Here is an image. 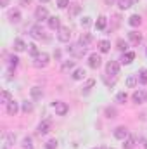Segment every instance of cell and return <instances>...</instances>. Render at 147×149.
Returning a JSON list of instances; mask_svg holds the SVG:
<instances>
[{"label": "cell", "instance_id": "37", "mask_svg": "<svg viewBox=\"0 0 147 149\" xmlns=\"http://www.w3.org/2000/svg\"><path fill=\"white\" fill-rule=\"evenodd\" d=\"M28 47H30V52H31V56H33V57H35V56H38V54H40V52H38V49H37V45H35V43H31V45H28Z\"/></svg>", "mask_w": 147, "mask_h": 149}, {"label": "cell", "instance_id": "18", "mask_svg": "<svg viewBox=\"0 0 147 149\" xmlns=\"http://www.w3.org/2000/svg\"><path fill=\"white\" fill-rule=\"evenodd\" d=\"M140 23H142V17H140L139 14H133V16H130V17H128V24H130V26H133V28L140 26Z\"/></svg>", "mask_w": 147, "mask_h": 149}, {"label": "cell", "instance_id": "46", "mask_svg": "<svg viewBox=\"0 0 147 149\" xmlns=\"http://www.w3.org/2000/svg\"><path fill=\"white\" fill-rule=\"evenodd\" d=\"M144 148L147 149V139H146V141H144Z\"/></svg>", "mask_w": 147, "mask_h": 149}, {"label": "cell", "instance_id": "1", "mask_svg": "<svg viewBox=\"0 0 147 149\" xmlns=\"http://www.w3.org/2000/svg\"><path fill=\"white\" fill-rule=\"evenodd\" d=\"M68 52H69L71 56H74V57H83L85 52H87V47L81 45V43L78 42V43H74V45H69V47H68Z\"/></svg>", "mask_w": 147, "mask_h": 149}, {"label": "cell", "instance_id": "44", "mask_svg": "<svg viewBox=\"0 0 147 149\" xmlns=\"http://www.w3.org/2000/svg\"><path fill=\"white\" fill-rule=\"evenodd\" d=\"M0 5H2V7H7V5H9V0H0Z\"/></svg>", "mask_w": 147, "mask_h": 149}, {"label": "cell", "instance_id": "26", "mask_svg": "<svg viewBox=\"0 0 147 149\" xmlns=\"http://www.w3.org/2000/svg\"><path fill=\"white\" fill-rule=\"evenodd\" d=\"M31 97H33L35 101H38V99H42V97H43V92H42V88H40V87H33V88H31Z\"/></svg>", "mask_w": 147, "mask_h": 149}, {"label": "cell", "instance_id": "3", "mask_svg": "<svg viewBox=\"0 0 147 149\" xmlns=\"http://www.w3.org/2000/svg\"><path fill=\"white\" fill-rule=\"evenodd\" d=\"M52 108H54L55 114H59V116H64V114H68V111H69V106L66 102H62V101H55L52 104Z\"/></svg>", "mask_w": 147, "mask_h": 149}, {"label": "cell", "instance_id": "41", "mask_svg": "<svg viewBox=\"0 0 147 149\" xmlns=\"http://www.w3.org/2000/svg\"><path fill=\"white\" fill-rule=\"evenodd\" d=\"M81 26H85V28L90 26V17H83V19H81Z\"/></svg>", "mask_w": 147, "mask_h": 149}, {"label": "cell", "instance_id": "16", "mask_svg": "<svg viewBox=\"0 0 147 149\" xmlns=\"http://www.w3.org/2000/svg\"><path fill=\"white\" fill-rule=\"evenodd\" d=\"M9 21H10V23H14V24H17V23L21 21V12H19L17 9L10 10V12H9Z\"/></svg>", "mask_w": 147, "mask_h": 149}, {"label": "cell", "instance_id": "6", "mask_svg": "<svg viewBox=\"0 0 147 149\" xmlns=\"http://www.w3.org/2000/svg\"><path fill=\"white\" fill-rule=\"evenodd\" d=\"M101 64H102V59H101L99 54H90V56H88V66H90L92 70H97Z\"/></svg>", "mask_w": 147, "mask_h": 149}, {"label": "cell", "instance_id": "43", "mask_svg": "<svg viewBox=\"0 0 147 149\" xmlns=\"http://www.w3.org/2000/svg\"><path fill=\"white\" fill-rule=\"evenodd\" d=\"M19 3H21V5H30L31 0H19Z\"/></svg>", "mask_w": 147, "mask_h": 149}, {"label": "cell", "instance_id": "27", "mask_svg": "<svg viewBox=\"0 0 147 149\" xmlns=\"http://www.w3.org/2000/svg\"><path fill=\"white\" fill-rule=\"evenodd\" d=\"M71 76H73V80H83V78H85V70H81V68H76Z\"/></svg>", "mask_w": 147, "mask_h": 149}, {"label": "cell", "instance_id": "24", "mask_svg": "<svg viewBox=\"0 0 147 149\" xmlns=\"http://www.w3.org/2000/svg\"><path fill=\"white\" fill-rule=\"evenodd\" d=\"M137 83H139V76H137V74H130V76L126 78V87H128V88H133Z\"/></svg>", "mask_w": 147, "mask_h": 149}, {"label": "cell", "instance_id": "40", "mask_svg": "<svg viewBox=\"0 0 147 149\" xmlns=\"http://www.w3.org/2000/svg\"><path fill=\"white\" fill-rule=\"evenodd\" d=\"M95 85V80H88L87 83H85V90H88V88H92Z\"/></svg>", "mask_w": 147, "mask_h": 149}, {"label": "cell", "instance_id": "49", "mask_svg": "<svg viewBox=\"0 0 147 149\" xmlns=\"http://www.w3.org/2000/svg\"><path fill=\"white\" fill-rule=\"evenodd\" d=\"M104 149H114V148H104Z\"/></svg>", "mask_w": 147, "mask_h": 149}, {"label": "cell", "instance_id": "8", "mask_svg": "<svg viewBox=\"0 0 147 149\" xmlns=\"http://www.w3.org/2000/svg\"><path fill=\"white\" fill-rule=\"evenodd\" d=\"M106 73L111 74V76H116V74L119 73V64H118L116 61H109V63L106 64Z\"/></svg>", "mask_w": 147, "mask_h": 149}, {"label": "cell", "instance_id": "17", "mask_svg": "<svg viewBox=\"0 0 147 149\" xmlns=\"http://www.w3.org/2000/svg\"><path fill=\"white\" fill-rule=\"evenodd\" d=\"M26 47H28V45L24 43V40H21V38H16V40H14V50H16V52H24Z\"/></svg>", "mask_w": 147, "mask_h": 149}, {"label": "cell", "instance_id": "10", "mask_svg": "<svg viewBox=\"0 0 147 149\" xmlns=\"http://www.w3.org/2000/svg\"><path fill=\"white\" fill-rule=\"evenodd\" d=\"M50 127H52L50 120H43V121L38 125V134H40V135H45V134H49V132H50Z\"/></svg>", "mask_w": 147, "mask_h": 149}, {"label": "cell", "instance_id": "13", "mask_svg": "<svg viewBox=\"0 0 147 149\" xmlns=\"http://www.w3.org/2000/svg\"><path fill=\"white\" fill-rule=\"evenodd\" d=\"M123 142H125V144H123V149H133V148H135V144H137V137L130 134Z\"/></svg>", "mask_w": 147, "mask_h": 149}, {"label": "cell", "instance_id": "36", "mask_svg": "<svg viewBox=\"0 0 147 149\" xmlns=\"http://www.w3.org/2000/svg\"><path fill=\"white\" fill-rule=\"evenodd\" d=\"M69 5V0H57V7L59 9H66Z\"/></svg>", "mask_w": 147, "mask_h": 149}, {"label": "cell", "instance_id": "14", "mask_svg": "<svg viewBox=\"0 0 147 149\" xmlns=\"http://www.w3.org/2000/svg\"><path fill=\"white\" fill-rule=\"evenodd\" d=\"M17 111H19V104L12 99L9 104H7V114H10V116H16L17 114Z\"/></svg>", "mask_w": 147, "mask_h": 149}, {"label": "cell", "instance_id": "47", "mask_svg": "<svg viewBox=\"0 0 147 149\" xmlns=\"http://www.w3.org/2000/svg\"><path fill=\"white\" fill-rule=\"evenodd\" d=\"M40 2H42V3H45V2H49V0H40Z\"/></svg>", "mask_w": 147, "mask_h": 149}, {"label": "cell", "instance_id": "38", "mask_svg": "<svg viewBox=\"0 0 147 149\" xmlns=\"http://www.w3.org/2000/svg\"><path fill=\"white\" fill-rule=\"evenodd\" d=\"M23 148H24V149H31V148H33V146H31V139H30V137H26V139L23 141Z\"/></svg>", "mask_w": 147, "mask_h": 149}, {"label": "cell", "instance_id": "35", "mask_svg": "<svg viewBox=\"0 0 147 149\" xmlns=\"http://www.w3.org/2000/svg\"><path fill=\"white\" fill-rule=\"evenodd\" d=\"M80 10H81V7H80V5H78V3H74L73 7H71V9H69V16H76V14H78V12H80Z\"/></svg>", "mask_w": 147, "mask_h": 149}, {"label": "cell", "instance_id": "33", "mask_svg": "<svg viewBox=\"0 0 147 149\" xmlns=\"http://www.w3.org/2000/svg\"><path fill=\"white\" fill-rule=\"evenodd\" d=\"M126 99H128L126 92H119V94L116 95V101H118V102H126Z\"/></svg>", "mask_w": 147, "mask_h": 149}, {"label": "cell", "instance_id": "28", "mask_svg": "<svg viewBox=\"0 0 147 149\" xmlns=\"http://www.w3.org/2000/svg\"><path fill=\"white\" fill-rule=\"evenodd\" d=\"M116 49L121 50V52H128V50H126V49H128V43H126L123 38H119V40L116 42Z\"/></svg>", "mask_w": 147, "mask_h": 149}, {"label": "cell", "instance_id": "22", "mask_svg": "<svg viewBox=\"0 0 147 149\" xmlns=\"http://www.w3.org/2000/svg\"><path fill=\"white\" fill-rule=\"evenodd\" d=\"M92 40H94V37H92L90 33H83V35L80 37L78 42H80L81 45H85V47H87V45H90V43H92Z\"/></svg>", "mask_w": 147, "mask_h": 149}, {"label": "cell", "instance_id": "48", "mask_svg": "<svg viewBox=\"0 0 147 149\" xmlns=\"http://www.w3.org/2000/svg\"><path fill=\"white\" fill-rule=\"evenodd\" d=\"M94 149H104V148H94Z\"/></svg>", "mask_w": 147, "mask_h": 149}, {"label": "cell", "instance_id": "34", "mask_svg": "<svg viewBox=\"0 0 147 149\" xmlns=\"http://www.w3.org/2000/svg\"><path fill=\"white\" fill-rule=\"evenodd\" d=\"M139 81L140 83H147V70H142L139 73Z\"/></svg>", "mask_w": 147, "mask_h": 149}, {"label": "cell", "instance_id": "21", "mask_svg": "<svg viewBox=\"0 0 147 149\" xmlns=\"http://www.w3.org/2000/svg\"><path fill=\"white\" fill-rule=\"evenodd\" d=\"M10 101H12V95H10V92H9V90H2V95H0V102L7 106Z\"/></svg>", "mask_w": 147, "mask_h": 149}, {"label": "cell", "instance_id": "5", "mask_svg": "<svg viewBox=\"0 0 147 149\" xmlns=\"http://www.w3.org/2000/svg\"><path fill=\"white\" fill-rule=\"evenodd\" d=\"M30 35L35 38V40H45V38H47L45 37V33H43V30H42L38 24H35V26L30 28Z\"/></svg>", "mask_w": 147, "mask_h": 149}, {"label": "cell", "instance_id": "19", "mask_svg": "<svg viewBox=\"0 0 147 149\" xmlns=\"http://www.w3.org/2000/svg\"><path fill=\"white\" fill-rule=\"evenodd\" d=\"M133 59H135V52H123V56H121L119 61H121L123 64H130Z\"/></svg>", "mask_w": 147, "mask_h": 149}, {"label": "cell", "instance_id": "12", "mask_svg": "<svg viewBox=\"0 0 147 149\" xmlns=\"http://www.w3.org/2000/svg\"><path fill=\"white\" fill-rule=\"evenodd\" d=\"M35 17H37L38 21H43V19H49L50 16H49V10H47L45 7H42V5H40L37 10H35Z\"/></svg>", "mask_w": 147, "mask_h": 149}, {"label": "cell", "instance_id": "42", "mask_svg": "<svg viewBox=\"0 0 147 149\" xmlns=\"http://www.w3.org/2000/svg\"><path fill=\"white\" fill-rule=\"evenodd\" d=\"M7 141H9V142H14V141H16V135L9 134V135H7Z\"/></svg>", "mask_w": 147, "mask_h": 149}, {"label": "cell", "instance_id": "23", "mask_svg": "<svg viewBox=\"0 0 147 149\" xmlns=\"http://www.w3.org/2000/svg\"><path fill=\"white\" fill-rule=\"evenodd\" d=\"M106 24H107V19L104 16H99L97 21H95V28L97 30H106Z\"/></svg>", "mask_w": 147, "mask_h": 149}, {"label": "cell", "instance_id": "20", "mask_svg": "<svg viewBox=\"0 0 147 149\" xmlns=\"http://www.w3.org/2000/svg\"><path fill=\"white\" fill-rule=\"evenodd\" d=\"M99 50H101L102 54L109 52L111 50V42L109 40H101V42H99Z\"/></svg>", "mask_w": 147, "mask_h": 149}, {"label": "cell", "instance_id": "9", "mask_svg": "<svg viewBox=\"0 0 147 149\" xmlns=\"http://www.w3.org/2000/svg\"><path fill=\"white\" fill-rule=\"evenodd\" d=\"M47 24H49L50 30H55V31H57V30L61 28V19H59L57 16H50V17L47 19Z\"/></svg>", "mask_w": 147, "mask_h": 149}, {"label": "cell", "instance_id": "30", "mask_svg": "<svg viewBox=\"0 0 147 149\" xmlns=\"http://www.w3.org/2000/svg\"><path fill=\"white\" fill-rule=\"evenodd\" d=\"M21 109H23V113H31L33 111V104L31 102H23V106H21Z\"/></svg>", "mask_w": 147, "mask_h": 149}, {"label": "cell", "instance_id": "50", "mask_svg": "<svg viewBox=\"0 0 147 149\" xmlns=\"http://www.w3.org/2000/svg\"><path fill=\"white\" fill-rule=\"evenodd\" d=\"M146 102H147V99H146Z\"/></svg>", "mask_w": 147, "mask_h": 149}, {"label": "cell", "instance_id": "45", "mask_svg": "<svg viewBox=\"0 0 147 149\" xmlns=\"http://www.w3.org/2000/svg\"><path fill=\"white\" fill-rule=\"evenodd\" d=\"M106 3H107V5H112V3H114V0H106Z\"/></svg>", "mask_w": 147, "mask_h": 149}, {"label": "cell", "instance_id": "15", "mask_svg": "<svg viewBox=\"0 0 147 149\" xmlns=\"http://www.w3.org/2000/svg\"><path fill=\"white\" fill-rule=\"evenodd\" d=\"M128 40H130L133 45H139V43L142 42V35H140L139 31H130V33H128Z\"/></svg>", "mask_w": 147, "mask_h": 149}, {"label": "cell", "instance_id": "32", "mask_svg": "<svg viewBox=\"0 0 147 149\" xmlns=\"http://www.w3.org/2000/svg\"><path fill=\"white\" fill-rule=\"evenodd\" d=\"M57 144H59V142H57L55 139H50V141L45 144V149H57Z\"/></svg>", "mask_w": 147, "mask_h": 149}, {"label": "cell", "instance_id": "2", "mask_svg": "<svg viewBox=\"0 0 147 149\" xmlns=\"http://www.w3.org/2000/svg\"><path fill=\"white\" fill-rule=\"evenodd\" d=\"M49 61H50L49 54L40 52L38 56H35V57H33V66H35V68H45V66L49 64Z\"/></svg>", "mask_w": 147, "mask_h": 149}, {"label": "cell", "instance_id": "4", "mask_svg": "<svg viewBox=\"0 0 147 149\" xmlns=\"http://www.w3.org/2000/svg\"><path fill=\"white\" fill-rule=\"evenodd\" d=\"M57 38H59V42H62V43L69 42V40H71V30H69L68 26H61V28L57 30Z\"/></svg>", "mask_w": 147, "mask_h": 149}, {"label": "cell", "instance_id": "25", "mask_svg": "<svg viewBox=\"0 0 147 149\" xmlns=\"http://www.w3.org/2000/svg\"><path fill=\"white\" fill-rule=\"evenodd\" d=\"M133 5V0H118V7L121 9V10H125V9H130Z\"/></svg>", "mask_w": 147, "mask_h": 149}, {"label": "cell", "instance_id": "51", "mask_svg": "<svg viewBox=\"0 0 147 149\" xmlns=\"http://www.w3.org/2000/svg\"><path fill=\"white\" fill-rule=\"evenodd\" d=\"M146 54H147V50H146Z\"/></svg>", "mask_w": 147, "mask_h": 149}, {"label": "cell", "instance_id": "29", "mask_svg": "<svg viewBox=\"0 0 147 149\" xmlns=\"http://www.w3.org/2000/svg\"><path fill=\"white\" fill-rule=\"evenodd\" d=\"M73 68H74V61H64L62 66H61L62 71H69V70H73Z\"/></svg>", "mask_w": 147, "mask_h": 149}, {"label": "cell", "instance_id": "7", "mask_svg": "<svg viewBox=\"0 0 147 149\" xmlns=\"http://www.w3.org/2000/svg\"><path fill=\"white\" fill-rule=\"evenodd\" d=\"M146 99H147V92H144V90H135L133 95H132V101L135 104H142V102H146Z\"/></svg>", "mask_w": 147, "mask_h": 149}, {"label": "cell", "instance_id": "11", "mask_svg": "<svg viewBox=\"0 0 147 149\" xmlns=\"http://www.w3.org/2000/svg\"><path fill=\"white\" fill-rule=\"evenodd\" d=\"M128 135H130V134H128V128H126V127H118V128L114 130V137L119 139V141H125Z\"/></svg>", "mask_w": 147, "mask_h": 149}, {"label": "cell", "instance_id": "39", "mask_svg": "<svg viewBox=\"0 0 147 149\" xmlns=\"http://www.w3.org/2000/svg\"><path fill=\"white\" fill-rule=\"evenodd\" d=\"M9 63H10V66H14V68H16V66H17V63H19V59H17L16 56H10V59H9Z\"/></svg>", "mask_w": 147, "mask_h": 149}, {"label": "cell", "instance_id": "31", "mask_svg": "<svg viewBox=\"0 0 147 149\" xmlns=\"http://www.w3.org/2000/svg\"><path fill=\"white\" fill-rule=\"evenodd\" d=\"M116 114H118L116 108H106V116L107 118H116Z\"/></svg>", "mask_w": 147, "mask_h": 149}]
</instances>
